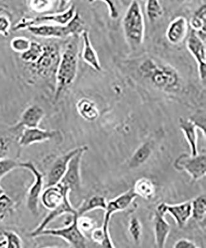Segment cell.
<instances>
[{
    "label": "cell",
    "instance_id": "484cf974",
    "mask_svg": "<svg viewBox=\"0 0 206 248\" xmlns=\"http://www.w3.org/2000/svg\"><path fill=\"white\" fill-rule=\"evenodd\" d=\"M206 4H203L195 12L190 20L189 25L200 39L206 43Z\"/></svg>",
    "mask_w": 206,
    "mask_h": 248
},
{
    "label": "cell",
    "instance_id": "b9f144b4",
    "mask_svg": "<svg viewBox=\"0 0 206 248\" xmlns=\"http://www.w3.org/2000/svg\"><path fill=\"white\" fill-rule=\"evenodd\" d=\"M103 2L107 4L108 10H109L110 16L114 19L117 18L118 17V12L116 6H115L114 2L109 1H103Z\"/></svg>",
    "mask_w": 206,
    "mask_h": 248
},
{
    "label": "cell",
    "instance_id": "1f68e13d",
    "mask_svg": "<svg viewBox=\"0 0 206 248\" xmlns=\"http://www.w3.org/2000/svg\"><path fill=\"white\" fill-rule=\"evenodd\" d=\"M32 41L27 37L23 36L15 37L10 42V46L14 52L20 55L24 54L29 49Z\"/></svg>",
    "mask_w": 206,
    "mask_h": 248
},
{
    "label": "cell",
    "instance_id": "ee69618b",
    "mask_svg": "<svg viewBox=\"0 0 206 248\" xmlns=\"http://www.w3.org/2000/svg\"><path fill=\"white\" fill-rule=\"evenodd\" d=\"M59 248V247H46V248Z\"/></svg>",
    "mask_w": 206,
    "mask_h": 248
},
{
    "label": "cell",
    "instance_id": "cb8c5ba5",
    "mask_svg": "<svg viewBox=\"0 0 206 248\" xmlns=\"http://www.w3.org/2000/svg\"><path fill=\"white\" fill-rule=\"evenodd\" d=\"M107 206V200L103 196L94 195L82 202L80 205L76 209L77 216H84L86 214L95 210H105Z\"/></svg>",
    "mask_w": 206,
    "mask_h": 248
},
{
    "label": "cell",
    "instance_id": "836d02e7",
    "mask_svg": "<svg viewBox=\"0 0 206 248\" xmlns=\"http://www.w3.org/2000/svg\"><path fill=\"white\" fill-rule=\"evenodd\" d=\"M14 201L5 193L0 196V221L3 220L14 208Z\"/></svg>",
    "mask_w": 206,
    "mask_h": 248
},
{
    "label": "cell",
    "instance_id": "e575fe53",
    "mask_svg": "<svg viewBox=\"0 0 206 248\" xmlns=\"http://www.w3.org/2000/svg\"><path fill=\"white\" fill-rule=\"evenodd\" d=\"M128 230L134 243L137 245L139 244L142 236V226L140 221L136 217H132L130 219Z\"/></svg>",
    "mask_w": 206,
    "mask_h": 248
},
{
    "label": "cell",
    "instance_id": "6da1fadb",
    "mask_svg": "<svg viewBox=\"0 0 206 248\" xmlns=\"http://www.w3.org/2000/svg\"><path fill=\"white\" fill-rule=\"evenodd\" d=\"M79 36L71 37L63 46L55 76L54 101L74 83L78 70Z\"/></svg>",
    "mask_w": 206,
    "mask_h": 248
},
{
    "label": "cell",
    "instance_id": "d4e9b609",
    "mask_svg": "<svg viewBox=\"0 0 206 248\" xmlns=\"http://www.w3.org/2000/svg\"><path fill=\"white\" fill-rule=\"evenodd\" d=\"M77 111L84 120L94 122L98 119L99 111L96 104L91 99L82 98L76 104Z\"/></svg>",
    "mask_w": 206,
    "mask_h": 248
},
{
    "label": "cell",
    "instance_id": "74e56055",
    "mask_svg": "<svg viewBox=\"0 0 206 248\" xmlns=\"http://www.w3.org/2000/svg\"><path fill=\"white\" fill-rule=\"evenodd\" d=\"M77 225L83 233L92 232L95 229V222L89 217L84 216L77 217Z\"/></svg>",
    "mask_w": 206,
    "mask_h": 248
},
{
    "label": "cell",
    "instance_id": "ac0fdd59",
    "mask_svg": "<svg viewBox=\"0 0 206 248\" xmlns=\"http://www.w3.org/2000/svg\"><path fill=\"white\" fill-rule=\"evenodd\" d=\"M189 23L183 16H178L173 20L166 31V37L172 45H178L187 36Z\"/></svg>",
    "mask_w": 206,
    "mask_h": 248
},
{
    "label": "cell",
    "instance_id": "f1b7e54d",
    "mask_svg": "<svg viewBox=\"0 0 206 248\" xmlns=\"http://www.w3.org/2000/svg\"><path fill=\"white\" fill-rule=\"evenodd\" d=\"M0 236L3 238V241L0 242V248H23V241L16 232L12 230H2Z\"/></svg>",
    "mask_w": 206,
    "mask_h": 248
},
{
    "label": "cell",
    "instance_id": "30bf717a",
    "mask_svg": "<svg viewBox=\"0 0 206 248\" xmlns=\"http://www.w3.org/2000/svg\"><path fill=\"white\" fill-rule=\"evenodd\" d=\"M88 150L86 145L81 146V150L74 155L68 164L67 170L60 181L61 185L70 190V193L79 195L81 190V166L84 154Z\"/></svg>",
    "mask_w": 206,
    "mask_h": 248
},
{
    "label": "cell",
    "instance_id": "2e32d148",
    "mask_svg": "<svg viewBox=\"0 0 206 248\" xmlns=\"http://www.w3.org/2000/svg\"><path fill=\"white\" fill-rule=\"evenodd\" d=\"M45 112L44 108L38 105H33L24 110L19 120L16 124L12 127L13 131H17L20 128H31L39 127L42 119L45 117Z\"/></svg>",
    "mask_w": 206,
    "mask_h": 248
},
{
    "label": "cell",
    "instance_id": "8fae6325",
    "mask_svg": "<svg viewBox=\"0 0 206 248\" xmlns=\"http://www.w3.org/2000/svg\"><path fill=\"white\" fill-rule=\"evenodd\" d=\"M81 147L74 148L66 154L55 157L48 170L46 176L45 187L59 185L63 178L71 159L81 150Z\"/></svg>",
    "mask_w": 206,
    "mask_h": 248
},
{
    "label": "cell",
    "instance_id": "7bdbcfd3",
    "mask_svg": "<svg viewBox=\"0 0 206 248\" xmlns=\"http://www.w3.org/2000/svg\"><path fill=\"white\" fill-rule=\"evenodd\" d=\"M3 194H4V190L3 189V187H1V186L0 185V196Z\"/></svg>",
    "mask_w": 206,
    "mask_h": 248
},
{
    "label": "cell",
    "instance_id": "d6986e66",
    "mask_svg": "<svg viewBox=\"0 0 206 248\" xmlns=\"http://www.w3.org/2000/svg\"><path fill=\"white\" fill-rule=\"evenodd\" d=\"M153 225L157 248H165L166 241L171 229L169 223L166 220L165 216L156 210Z\"/></svg>",
    "mask_w": 206,
    "mask_h": 248
},
{
    "label": "cell",
    "instance_id": "e0dca14e",
    "mask_svg": "<svg viewBox=\"0 0 206 248\" xmlns=\"http://www.w3.org/2000/svg\"><path fill=\"white\" fill-rule=\"evenodd\" d=\"M64 215H70V216H77L76 210L73 207L70 200V198L65 199L61 205L53 210H51L48 214L44 217L43 220L39 223L35 229L31 232L30 236L37 237L39 234L43 230L46 229L48 225L54 221L55 219Z\"/></svg>",
    "mask_w": 206,
    "mask_h": 248
},
{
    "label": "cell",
    "instance_id": "7402d4cb",
    "mask_svg": "<svg viewBox=\"0 0 206 248\" xmlns=\"http://www.w3.org/2000/svg\"><path fill=\"white\" fill-rule=\"evenodd\" d=\"M179 127L183 132L190 148L192 156L198 155V135L196 125L190 119L180 118L179 120Z\"/></svg>",
    "mask_w": 206,
    "mask_h": 248
},
{
    "label": "cell",
    "instance_id": "4316f807",
    "mask_svg": "<svg viewBox=\"0 0 206 248\" xmlns=\"http://www.w3.org/2000/svg\"><path fill=\"white\" fill-rule=\"evenodd\" d=\"M132 189L137 197H141L146 200L154 198L156 193L154 184L150 179L146 178L138 179Z\"/></svg>",
    "mask_w": 206,
    "mask_h": 248
},
{
    "label": "cell",
    "instance_id": "83f0119b",
    "mask_svg": "<svg viewBox=\"0 0 206 248\" xmlns=\"http://www.w3.org/2000/svg\"><path fill=\"white\" fill-rule=\"evenodd\" d=\"M191 217L201 222L205 220L206 216V194H201L191 201Z\"/></svg>",
    "mask_w": 206,
    "mask_h": 248
},
{
    "label": "cell",
    "instance_id": "7c38bea8",
    "mask_svg": "<svg viewBox=\"0 0 206 248\" xmlns=\"http://www.w3.org/2000/svg\"><path fill=\"white\" fill-rule=\"evenodd\" d=\"M61 136V132L57 130H45L39 127L24 128L17 139V143L21 147H28L52 140H60Z\"/></svg>",
    "mask_w": 206,
    "mask_h": 248
},
{
    "label": "cell",
    "instance_id": "60d3db41",
    "mask_svg": "<svg viewBox=\"0 0 206 248\" xmlns=\"http://www.w3.org/2000/svg\"><path fill=\"white\" fill-rule=\"evenodd\" d=\"M197 247L192 241L187 239H181L175 244L174 248H196Z\"/></svg>",
    "mask_w": 206,
    "mask_h": 248
},
{
    "label": "cell",
    "instance_id": "9c48e42d",
    "mask_svg": "<svg viewBox=\"0 0 206 248\" xmlns=\"http://www.w3.org/2000/svg\"><path fill=\"white\" fill-rule=\"evenodd\" d=\"M174 167L179 171L187 172L192 181H198L206 174V154H199L196 156L188 154H181L175 160Z\"/></svg>",
    "mask_w": 206,
    "mask_h": 248
},
{
    "label": "cell",
    "instance_id": "5b68a950",
    "mask_svg": "<svg viewBox=\"0 0 206 248\" xmlns=\"http://www.w3.org/2000/svg\"><path fill=\"white\" fill-rule=\"evenodd\" d=\"M60 48L56 43L44 44V50L36 61L27 65L32 75L43 79H55L61 57Z\"/></svg>",
    "mask_w": 206,
    "mask_h": 248
},
{
    "label": "cell",
    "instance_id": "52a82bcc",
    "mask_svg": "<svg viewBox=\"0 0 206 248\" xmlns=\"http://www.w3.org/2000/svg\"><path fill=\"white\" fill-rule=\"evenodd\" d=\"M76 6L71 4L65 10L60 12L50 13L39 16L35 17H24L15 25L13 26L15 31L27 30L31 26L41 25V24H57L64 26L70 23L76 14Z\"/></svg>",
    "mask_w": 206,
    "mask_h": 248
},
{
    "label": "cell",
    "instance_id": "4dcf8cb0",
    "mask_svg": "<svg viewBox=\"0 0 206 248\" xmlns=\"http://www.w3.org/2000/svg\"><path fill=\"white\" fill-rule=\"evenodd\" d=\"M112 217L111 215L105 213L103 224L101 227L103 232V238L101 243L97 245L99 248H115L111 239L109 231V225Z\"/></svg>",
    "mask_w": 206,
    "mask_h": 248
},
{
    "label": "cell",
    "instance_id": "8d00e7d4",
    "mask_svg": "<svg viewBox=\"0 0 206 248\" xmlns=\"http://www.w3.org/2000/svg\"><path fill=\"white\" fill-rule=\"evenodd\" d=\"M55 1H45V0H39V1H29V6L30 9L35 12L45 13L52 9Z\"/></svg>",
    "mask_w": 206,
    "mask_h": 248
},
{
    "label": "cell",
    "instance_id": "bcb514c9",
    "mask_svg": "<svg viewBox=\"0 0 206 248\" xmlns=\"http://www.w3.org/2000/svg\"></svg>",
    "mask_w": 206,
    "mask_h": 248
},
{
    "label": "cell",
    "instance_id": "ab89813d",
    "mask_svg": "<svg viewBox=\"0 0 206 248\" xmlns=\"http://www.w3.org/2000/svg\"><path fill=\"white\" fill-rule=\"evenodd\" d=\"M196 125L197 128H199L202 132L204 136L206 137V120L205 115L203 112H198V114H195L194 116L190 119Z\"/></svg>",
    "mask_w": 206,
    "mask_h": 248
},
{
    "label": "cell",
    "instance_id": "7a4b0ae2",
    "mask_svg": "<svg viewBox=\"0 0 206 248\" xmlns=\"http://www.w3.org/2000/svg\"><path fill=\"white\" fill-rule=\"evenodd\" d=\"M142 76L163 92H178L181 87L180 76L173 66L157 60H145L139 67Z\"/></svg>",
    "mask_w": 206,
    "mask_h": 248
},
{
    "label": "cell",
    "instance_id": "f6af8a7d",
    "mask_svg": "<svg viewBox=\"0 0 206 248\" xmlns=\"http://www.w3.org/2000/svg\"><path fill=\"white\" fill-rule=\"evenodd\" d=\"M196 248H198V247H196Z\"/></svg>",
    "mask_w": 206,
    "mask_h": 248
},
{
    "label": "cell",
    "instance_id": "4fadbf2b",
    "mask_svg": "<svg viewBox=\"0 0 206 248\" xmlns=\"http://www.w3.org/2000/svg\"><path fill=\"white\" fill-rule=\"evenodd\" d=\"M187 46L188 51L191 53L198 64L199 78L205 85L206 77V43L200 39L196 32L192 31L187 39Z\"/></svg>",
    "mask_w": 206,
    "mask_h": 248
},
{
    "label": "cell",
    "instance_id": "d6a6232c",
    "mask_svg": "<svg viewBox=\"0 0 206 248\" xmlns=\"http://www.w3.org/2000/svg\"><path fill=\"white\" fill-rule=\"evenodd\" d=\"M12 24V18L7 11L0 8V35L5 37L10 36Z\"/></svg>",
    "mask_w": 206,
    "mask_h": 248
},
{
    "label": "cell",
    "instance_id": "ffe728a7",
    "mask_svg": "<svg viewBox=\"0 0 206 248\" xmlns=\"http://www.w3.org/2000/svg\"><path fill=\"white\" fill-rule=\"evenodd\" d=\"M83 40V49L82 52V59L94 70L100 72L101 71V64L98 55L95 50L90 41L89 33L88 31H84L81 34Z\"/></svg>",
    "mask_w": 206,
    "mask_h": 248
},
{
    "label": "cell",
    "instance_id": "f35d334b",
    "mask_svg": "<svg viewBox=\"0 0 206 248\" xmlns=\"http://www.w3.org/2000/svg\"><path fill=\"white\" fill-rule=\"evenodd\" d=\"M12 140L9 137L0 136V159L5 158L10 152Z\"/></svg>",
    "mask_w": 206,
    "mask_h": 248
},
{
    "label": "cell",
    "instance_id": "5bb4252c",
    "mask_svg": "<svg viewBox=\"0 0 206 248\" xmlns=\"http://www.w3.org/2000/svg\"><path fill=\"white\" fill-rule=\"evenodd\" d=\"M156 211L163 216L169 214L176 221L177 227L182 229L191 217V201L175 205L161 203L157 206Z\"/></svg>",
    "mask_w": 206,
    "mask_h": 248
},
{
    "label": "cell",
    "instance_id": "603a6c76",
    "mask_svg": "<svg viewBox=\"0 0 206 248\" xmlns=\"http://www.w3.org/2000/svg\"><path fill=\"white\" fill-rule=\"evenodd\" d=\"M154 144L152 141H147L137 148L130 159L129 168L136 169L144 165L150 158L154 150Z\"/></svg>",
    "mask_w": 206,
    "mask_h": 248
},
{
    "label": "cell",
    "instance_id": "3957f363",
    "mask_svg": "<svg viewBox=\"0 0 206 248\" xmlns=\"http://www.w3.org/2000/svg\"><path fill=\"white\" fill-rule=\"evenodd\" d=\"M124 34L128 44L136 48L143 44L145 34V22L141 4L132 1L123 19Z\"/></svg>",
    "mask_w": 206,
    "mask_h": 248
},
{
    "label": "cell",
    "instance_id": "8992f818",
    "mask_svg": "<svg viewBox=\"0 0 206 248\" xmlns=\"http://www.w3.org/2000/svg\"><path fill=\"white\" fill-rule=\"evenodd\" d=\"M77 216L73 217L72 221L65 227L59 229H46L40 232L38 236L59 237L70 245L71 248H94V243L90 242L77 225Z\"/></svg>",
    "mask_w": 206,
    "mask_h": 248
},
{
    "label": "cell",
    "instance_id": "d590c367",
    "mask_svg": "<svg viewBox=\"0 0 206 248\" xmlns=\"http://www.w3.org/2000/svg\"><path fill=\"white\" fill-rule=\"evenodd\" d=\"M19 168V162L15 159L5 158L0 159V180L12 170Z\"/></svg>",
    "mask_w": 206,
    "mask_h": 248
},
{
    "label": "cell",
    "instance_id": "ba28073f",
    "mask_svg": "<svg viewBox=\"0 0 206 248\" xmlns=\"http://www.w3.org/2000/svg\"><path fill=\"white\" fill-rule=\"evenodd\" d=\"M19 168L29 170L34 176V182L29 189L26 205L29 211L33 216H38L40 199L44 188V174L31 161L19 163Z\"/></svg>",
    "mask_w": 206,
    "mask_h": 248
},
{
    "label": "cell",
    "instance_id": "44dd1931",
    "mask_svg": "<svg viewBox=\"0 0 206 248\" xmlns=\"http://www.w3.org/2000/svg\"><path fill=\"white\" fill-rule=\"evenodd\" d=\"M137 198V196L132 188L108 202L105 212L113 216L116 212L123 211L128 209Z\"/></svg>",
    "mask_w": 206,
    "mask_h": 248
},
{
    "label": "cell",
    "instance_id": "277c9868",
    "mask_svg": "<svg viewBox=\"0 0 206 248\" xmlns=\"http://www.w3.org/2000/svg\"><path fill=\"white\" fill-rule=\"evenodd\" d=\"M27 30L35 36L43 38L66 39L79 36L85 31V22L81 15L76 13L75 16L66 25L41 24L31 26Z\"/></svg>",
    "mask_w": 206,
    "mask_h": 248
},
{
    "label": "cell",
    "instance_id": "9a60e30c",
    "mask_svg": "<svg viewBox=\"0 0 206 248\" xmlns=\"http://www.w3.org/2000/svg\"><path fill=\"white\" fill-rule=\"evenodd\" d=\"M70 190L60 183L45 187L41 194L40 202L46 209L54 210L61 205L66 199L70 198Z\"/></svg>",
    "mask_w": 206,
    "mask_h": 248
},
{
    "label": "cell",
    "instance_id": "f546056e",
    "mask_svg": "<svg viewBox=\"0 0 206 248\" xmlns=\"http://www.w3.org/2000/svg\"><path fill=\"white\" fill-rule=\"evenodd\" d=\"M146 14L151 23L157 21L163 15V10L160 2L156 0L146 1L145 5Z\"/></svg>",
    "mask_w": 206,
    "mask_h": 248
}]
</instances>
